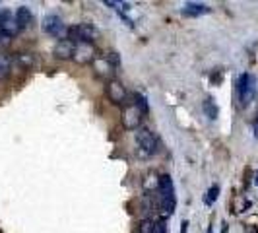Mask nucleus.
Wrapping results in <instances>:
<instances>
[{
	"instance_id": "nucleus-1",
	"label": "nucleus",
	"mask_w": 258,
	"mask_h": 233,
	"mask_svg": "<svg viewBox=\"0 0 258 233\" xmlns=\"http://www.w3.org/2000/svg\"><path fill=\"white\" fill-rule=\"evenodd\" d=\"M157 191H159V206L165 214L171 216L175 212V206H177V196H175V187H173V179L169 173H163L159 177Z\"/></svg>"
},
{
	"instance_id": "nucleus-2",
	"label": "nucleus",
	"mask_w": 258,
	"mask_h": 233,
	"mask_svg": "<svg viewBox=\"0 0 258 233\" xmlns=\"http://www.w3.org/2000/svg\"><path fill=\"white\" fill-rule=\"evenodd\" d=\"M237 95L241 105H248L256 95V78L250 74H241L237 80Z\"/></svg>"
},
{
	"instance_id": "nucleus-3",
	"label": "nucleus",
	"mask_w": 258,
	"mask_h": 233,
	"mask_svg": "<svg viewBox=\"0 0 258 233\" xmlns=\"http://www.w3.org/2000/svg\"><path fill=\"white\" fill-rule=\"evenodd\" d=\"M136 144L142 155H154L157 152V140H155L154 132L144 127L136 130Z\"/></svg>"
},
{
	"instance_id": "nucleus-4",
	"label": "nucleus",
	"mask_w": 258,
	"mask_h": 233,
	"mask_svg": "<svg viewBox=\"0 0 258 233\" xmlns=\"http://www.w3.org/2000/svg\"><path fill=\"white\" fill-rule=\"evenodd\" d=\"M97 37V29L91 24H78L68 29V39L74 43H91Z\"/></svg>"
},
{
	"instance_id": "nucleus-5",
	"label": "nucleus",
	"mask_w": 258,
	"mask_h": 233,
	"mask_svg": "<svg viewBox=\"0 0 258 233\" xmlns=\"http://www.w3.org/2000/svg\"><path fill=\"white\" fill-rule=\"evenodd\" d=\"M43 31L49 33V35H52V37H58V39L62 37L64 33H68L64 22H62V18L56 16V14H49V16L43 18Z\"/></svg>"
},
{
	"instance_id": "nucleus-6",
	"label": "nucleus",
	"mask_w": 258,
	"mask_h": 233,
	"mask_svg": "<svg viewBox=\"0 0 258 233\" xmlns=\"http://www.w3.org/2000/svg\"><path fill=\"white\" fill-rule=\"evenodd\" d=\"M107 97H109V101L113 105H126L128 93H126L124 84L118 82V80H111V82L107 84Z\"/></svg>"
},
{
	"instance_id": "nucleus-7",
	"label": "nucleus",
	"mask_w": 258,
	"mask_h": 233,
	"mask_svg": "<svg viewBox=\"0 0 258 233\" xmlns=\"http://www.w3.org/2000/svg\"><path fill=\"white\" fill-rule=\"evenodd\" d=\"M122 125L128 130H138L142 125V111L136 105H126L122 111Z\"/></svg>"
},
{
	"instance_id": "nucleus-8",
	"label": "nucleus",
	"mask_w": 258,
	"mask_h": 233,
	"mask_svg": "<svg viewBox=\"0 0 258 233\" xmlns=\"http://www.w3.org/2000/svg\"><path fill=\"white\" fill-rule=\"evenodd\" d=\"M52 52H54V56H56L58 61H70V59H74L76 43H74V41H70V39H58Z\"/></svg>"
},
{
	"instance_id": "nucleus-9",
	"label": "nucleus",
	"mask_w": 258,
	"mask_h": 233,
	"mask_svg": "<svg viewBox=\"0 0 258 233\" xmlns=\"http://www.w3.org/2000/svg\"><path fill=\"white\" fill-rule=\"evenodd\" d=\"M74 59L80 65H88L95 61V49L91 43H76V52H74Z\"/></svg>"
},
{
	"instance_id": "nucleus-10",
	"label": "nucleus",
	"mask_w": 258,
	"mask_h": 233,
	"mask_svg": "<svg viewBox=\"0 0 258 233\" xmlns=\"http://www.w3.org/2000/svg\"><path fill=\"white\" fill-rule=\"evenodd\" d=\"M182 16H186V18H198V16H204V14L210 12V6L206 4H200V2H186L184 6H182Z\"/></svg>"
},
{
	"instance_id": "nucleus-11",
	"label": "nucleus",
	"mask_w": 258,
	"mask_h": 233,
	"mask_svg": "<svg viewBox=\"0 0 258 233\" xmlns=\"http://www.w3.org/2000/svg\"><path fill=\"white\" fill-rule=\"evenodd\" d=\"M14 20H16V24H18L20 29H26V27H29L31 22H33V14H31V10H29L27 6H20V8L16 10V14H14Z\"/></svg>"
},
{
	"instance_id": "nucleus-12",
	"label": "nucleus",
	"mask_w": 258,
	"mask_h": 233,
	"mask_svg": "<svg viewBox=\"0 0 258 233\" xmlns=\"http://www.w3.org/2000/svg\"><path fill=\"white\" fill-rule=\"evenodd\" d=\"M93 68H95V72L99 74V76H113V65L107 61V56H97L95 61H93Z\"/></svg>"
},
{
	"instance_id": "nucleus-13",
	"label": "nucleus",
	"mask_w": 258,
	"mask_h": 233,
	"mask_svg": "<svg viewBox=\"0 0 258 233\" xmlns=\"http://www.w3.org/2000/svg\"><path fill=\"white\" fill-rule=\"evenodd\" d=\"M12 65H14V59L10 54L6 52H0V80L8 78L12 74Z\"/></svg>"
},
{
	"instance_id": "nucleus-14",
	"label": "nucleus",
	"mask_w": 258,
	"mask_h": 233,
	"mask_svg": "<svg viewBox=\"0 0 258 233\" xmlns=\"http://www.w3.org/2000/svg\"><path fill=\"white\" fill-rule=\"evenodd\" d=\"M14 63L20 65L22 68H26V70H29L31 66L35 65V56H33L31 52H18V54L14 56Z\"/></svg>"
},
{
	"instance_id": "nucleus-15",
	"label": "nucleus",
	"mask_w": 258,
	"mask_h": 233,
	"mask_svg": "<svg viewBox=\"0 0 258 233\" xmlns=\"http://www.w3.org/2000/svg\"><path fill=\"white\" fill-rule=\"evenodd\" d=\"M202 109H204V113H206V116L210 121H216L218 119V105L214 101V97L208 95L206 99H204V103H202Z\"/></svg>"
},
{
	"instance_id": "nucleus-16",
	"label": "nucleus",
	"mask_w": 258,
	"mask_h": 233,
	"mask_svg": "<svg viewBox=\"0 0 258 233\" xmlns=\"http://www.w3.org/2000/svg\"><path fill=\"white\" fill-rule=\"evenodd\" d=\"M20 31H22V29L18 27V24H16V20H14V18L12 20H8L4 26H0V33H2L4 37H14V35H16V33H20Z\"/></svg>"
},
{
	"instance_id": "nucleus-17",
	"label": "nucleus",
	"mask_w": 258,
	"mask_h": 233,
	"mask_svg": "<svg viewBox=\"0 0 258 233\" xmlns=\"http://www.w3.org/2000/svg\"><path fill=\"white\" fill-rule=\"evenodd\" d=\"M134 105L142 111V115H146V113L150 111V107H148V99L144 97L142 93H134Z\"/></svg>"
},
{
	"instance_id": "nucleus-18",
	"label": "nucleus",
	"mask_w": 258,
	"mask_h": 233,
	"mask_svg": "<svg viewBox=\"0 0 258 233\" xmlns=\"http://www.w3.org/2000/svg\"><path fill=\"white\" fill-rule=\"evenodd\" d=\"M218 196H220V187H218V185H212L210 191H208V196L204 198V202H206L208 206H212V204L218 200Z\"/></svg>"
},
{
	"instance_id": "nucleus-19",
	"label": "nucleus",
	"mask_w": 258,
	"mask_h": 233,
	"mask_svg": "<svg viewBox=\"0 0 258 233\" xmlns=\"http://www.w3.org/2000/svg\"><path fill=\"white\" fill-rule=\"evenodd\" d=\"M152 233H167V220H165V218L155 220L154 227H152Z\"/></svg>"
},
{
	"instance_id": "nucleus-20",
	"label": "nucleus",
	"mask_w": 258,
	"mask_h": 233,
	"mask_svg": "<svg viewBox=\"0 0 258 233\" xmlns=\"http://www.w3.org/2000/svg\"><path fill=\"white\" fill-rule=\"evenodd\" d=\"M152 227H154V221L142 220V223L138 225V233H152Z\"/></svg>"
},
{
	"instance_id": "nucleus-21",
	"label": "nucleus",
	"mask_w": 258,
	"mask_h": 233,
	"mask_svg": "<svg viewBox=\"0 0 258 233\" xmlns=\"http://www.w3.org/2000/svg\"><path fill=\"white\" fill-rule=\"evenodd\" d=\"M8 20H12V14L8 12V10H4V8H2V10H0V26H4Z\"/></svg>"
},
{
	"instance_id": "nucleus-22",
	"label": "nucleus",
	"mask_w": 258,
	"mask_h": 233,
	"mask_svg": "<svg viewBox=\"0 0 258 233\" xmlns=\"http://www.w3.org/2000/svg\"><path fill=\"white\" fill-rule=\"evenodd\" d=\"M181 233H188V221L186 220L181 221Z\"/></svg>"
},
{
	"instance_id": "nucleus-23",
	"label": "nucleus",
	"mask_w": 258,
	"mask_h": 233,
	"mask_svg": "<svg viewBox=\"0 0 258 233\" xmlns=\"http://www.w3.org/2000/svg\"><path fill=\"white\" fill-rule=\"evenodd\" d=\"M229 231V223L227 221H221V233H227Z\"/></svg>"
},
{
	"instance_id": "nucleus-24",
	"label": "nucleus",
	"mask_w": 258,
	"mask_h": 233,
	"mask_svg": "<svg viewBox=\"0 0 258 233\" xmlns=\"http://www.w3.org/2000/svg\"><path fill=\"white\" fill-rule=\"evenodd\" d=\"M254 183H256V185H258V171H256V181H254Z\"/></svg>"
},
{
	"instance_id": "nucleus-25",
	"label": "nucleus",
	"mask_w": 258,
	"mask_h": 233,
	"mask_svg": "<svg viewBox=\"0 0 258 233\" xmlns=\"http://www.w3.org/2000/svg\"><path fill=\"white\" fill-rule=\"evenodd\" d=\"M208 233H212V227H210V229H208Z\"/></svg>"
}]
</instances>
